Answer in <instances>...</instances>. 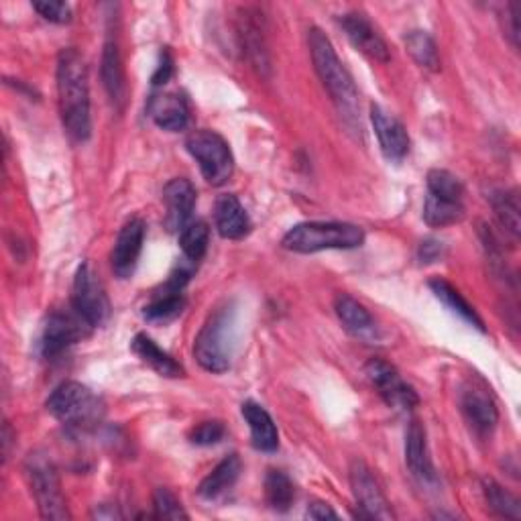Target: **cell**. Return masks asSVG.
Segmentation results:
<instances>
[{
	"mask_svg": "<svg viewBox=\"0 0 521 521\" xmlns=\"http://www.w3.org/2000/svg\"><path fill=\"white\" fill-rule=\"evenodd\" d=\"M57 96L66 133L78 143L88 141L92 133L88 68L74 47L62 49L57 57Z\"/></svg>",
	"mask_w": 521,
	"mask_h": 521,
	"instance_id": "obj_2",
	"label": "cell"
},
{
	"mask_svg": "<svg viewBox=\"0 0 521 521\" xmlns=\"http://www.w3.org/2000/svg\"><path fill=\"white\" fill-rule=\"evenodd\" d=\"M235 324V310L226 304L210 314L202 326L194 342V355L204 371L224 373L230 369L235 351Z\"/></svg>",
	"mask_w": 521,
	"mask_h": 521,
	"instance_id": "obj_5",
	"label": "cell"
},
{
	"mask_svg": "<svg viewBox=\"0 0 521 521\" xmlns=\"http://www.w3.org/2000/svg\"><path fill=\"white\" fill-rule=\"evenodd\" d=\"M173 70H176V68H173V57H171V53H169L167 49H163L161 55H159L157 70H155V74H153V78H151V84H153L155 88L167 84V82L171 80V76H173Z\"/></svg>",
	"mask_w": 521,
	"mask_h": 521,
	"instance_id": "obj_37",
	"label": "cell"
},
{
	"mask_svg": "<svg viewBox=\"0 0 521 521\" xmlns=\"http://www.w3.org/2000/svg\"><path fill=\"white\" fill-rule=\"evenodd\" d=\"M196 188L186 178L171 180L163 188V204H165V226L171 233H182L186 224L192 220V212L196 208Z\"/></svg>",
	"mask_w": 521,
	"mask_h": 521,
	"instance_id": "obj_15",
	"label": "cell"
},
{
	"mask_svg": "<svg viewBox=\"0 0 521 521\" xmlns=\"http://www.w3.org/2000/svg\"><path fill=\"white\" fill-rule=\"evenodd\" d=\"M265 497L273 511H287L296 499V489L292 479L283 471H269L265 477Z\"/></svg>",
	"mask_w": 521,
	"mask_h": 521,
	"instance_id": "obj_28",
	"label": "cell"
},
{
	"mask_svg": "<svg viewBox=\"0 0 521 521\" xmlns=\"http://www.w3.org/2000/svg\"><path fill=\"white\" fill-rule=\"evenodd\" d=\"M465 218V204L456 200H446L428 194L424 202V220L432 228H444L452 226Z\"/></svg>",
	"mask_w": 521,
	"mask_h": 521,
	"instance_id": "obj_27",
	"label": "cell"
},
{
	"mask_svg": "<svg viewBox=\"0 0 521 521\" xmlns=\"http://www.w3.org/2000/svg\"><path fill=\"white\" fill-rule=\"evenodd\" d=\"M430 289H432V294H434L452 314H456L460 320H465L467 324H471L473 328H477V330H481V332L487 330L483 318L477 314V310H475L465 298L460 296V292H458V289H456L454 285H450V283L444 281V279H432V281H430Z\"/></svg>",
	"mask_w": 521,
	"mask_h": 521,
	"instance_id": "obj_26",
	"label": "cell"
},
{
	"mask_svg": "<svg viewBox=\"0 0 521 521\" xmlns=\"http://www.w3.org/2000/svg\"><path fill=\"white\" fill-rule=\"evenodd\" d=\"M308 45H310L314 70H316L318 78L322 80L326 92L330 94V98L340 114V119L353 133L363 137L359 90L355 86L351 72L344 68L340 57L336 55L332 41L318 27H312L308 31Z\"/></svg>",
	"mask_w": 521,
	"mask_h": 521,
	"instance_id": "obj_1",
	"label": "cell"
},
{
	"mask_svg": "<svg viewBox=\"0 0 521 521\" xmlns=\"http://www.w3.org/2000/svg\"><path fill=\"white\" fill-rule=\"evenodd\" d=\"M340 25L349 37V41L355 45L357 51H361L371 62L387 64L391 60L389 47L385 39L379 35L375 25L367 19L363 13H349L340 19Z\"/></svg>",
	"mask_w": 521,
	"mask_h": 521,
	"instance_id": "obj_14",
	"label": "cell"
},
{
	"mask_svg": "<svg viewBox=\"0 0 521 521\" xmlns=\"http://www.w3.org/2000/svg\"><path fill=\"white\" fill-rule=\"evenodd\" d=\"M47 412L74 432H90L104 418L102 399L78 381H66L47 399Z\"/></svg>",
	"mask_w": 521,
	"mask_h": 521,
	"instance_id": "obj_4",
	"label": "cell"
},
{
	"mask_svg": "<svg viewBox=\"0 0 521 521\" xmlns=\"http://www.w3.org/2000/svg\"><path fill=\"white\" fill-rule=\"evenodd\" d=\"M306 515L310 519H326V517H338V513L328 505V503H322V501H314L310 503Z\"/></svg>",
	"mask_w": 521,
	"mask_h": 521,
	"instance_id": "obj_40",
	"label": "cell"
},
{
	"mask_svg": "<svg viewBox=\"0 0 521 521\" xmlns=\"http://www.w3.org/2000/svg\"><path fill=\"white\" fill-rule=\"evenodd\" d=\"M367 377L371 379L373 387L379 391L383 401L393 410L410 412L420 403L416 389L401 379V375L395 371L393 365H389L381 359L369 361Z\"/></svg>",
	"mask_w": 521,
	"mask_h": 521,
	"instance_id": "obj_10",
	"label": "cell"
},
{
	"mask_svg": "<svg viewBox=\"0 0 521 521\" xmlns=\"http://www.w3.org/2000/svg\"><path fill=\"white\" fill-rule=\"evenodd\" d=\"M405 465H408L410 473L418 481H422V483L436 481V471H434L430 450H428L426 428L418 420H412L408 426V432H405Z\"/></svg>",
	"mask_w": 521,
	"mask_h": 521,
	"instance_id": "obj_18",
	"label": "cell"
},
{
	"mask_svg": "<svg viewBox=\"0 0 521 521\" xmlns=\"http://www.w3.org/2000/svg\"><path fill=\"white\" fill-rule=\"evenodd\" d=\"M210 241V228L204 220H190L180 233V245L184 251V259L198 265V261L206 255Z\"/></svg>",
	"mask_w": 521,
	"mask_h": 521,
	"instance_id": "obj_30",
	"label": "cell"
},
{
	"mask_svg": "<svg viewBox=\"0 0 521 521\" xmlns=\"http://www.w3.org/2000/svg\"><path fill=\"white\" fill-rule=\"evenodd\" d=\"M371 123L383 155L393 163L403 161L405 155L410 153V135L401 121H397L393 114L383 110L379 104H371Z\"/></svg>",
	"mask_w": 521,
	"mask_h": 521,
	"instance_id": "obj_16",
	"label": "cell"
},
{
	"mask_svg": "<svg viewBox=\"0 0 521 521\" xmlns=\"http://www.w3.org/2000/svg\"><path fill=\"white\" fill-rule=\"evenodd\" d=\"M72 306L92 328L102 326L110 316L106 289L90 263H82L76 271Z\"/></svg>",
	"mask_w": 521,
	"mask_h": 521,
	"instance_id": "obj_8",
	"label": "cell"
},
{
	"mask_svg": "<svg viewBox=\"0 0 521 521\" xmlns=\"http://www.w3.org/2000/svg\"><path fill=\"white\" fill-rule=\"evenodd\" d=\"M243 471L241 458L237 454H230L226 458H222L218 465L214 467V471L200 483L198 487V495L206 501H214L220 495H224L230 487H233L239 479Z\"/></svg>",
	"mask_w": 521,
	"mask_h": 521,
	"instance_id": "obj_24",
	"label": "cell"
},
{
	"mask_svg": "<svg viewBox=\"0 0 521 521\" xmlns=\"http://www.w3.org/2000/svg\"><path fill=\"white\" fill-rule=\"evenodd\" d=\"M460 410L477 436H489L499 422L497 403L489 387L481 381H471L460 391Z\"/></svg>",
	"mask_w": 521,
	"mask_h": 521,
	"instance_id": "obj_11",
	"label": "cell"
},
{
	"mask_svg": "<svg viewBox=\"0 0 521 521\" xmlns=\"http://www.w3.org/2000/svg\"><path fill=\"white\" fill-rule=\"evenodd\" d=\"M483 493H485V501H487L489 509L495 515L509 517V519H519L521 517L519 501L507 489H503L499 483H495L493 479H485L483 481Z\"/></svg>",
	"mask_w": 521,
	"mask_h": 521,
	"instance_id": "obj_31",
	"label": "cell"
},
{
	"mask_svg": "<svg viewBox=\"0 0 521 521\" xmlns=\"http://www.w3.org/2000/svg\"><path fill=\"white\" fill-rule=\"evenodd\" d=\"M214 222L218 235L228 241L245 239L251 233V218L237 196L224 194L216 200L214 206Z\"/></svg>",
	"mask_w": 521,
	"mask_h": 521,
	"instance_id": "obj_20",
	"label": "cell"
},
{
	"mask_svg": "<svg viewBox=\"0 0 521 521\" xmlns=\"http://www.w3.org/2000/svg\"><path fill=\"white\" fill-rule=\"evenodd\" d=\"M186 147L190 155L198 161L200 171L204 180L210 186H224L230 178H233L235 171V157L230 151L228 143L214 131H194Z\"/></svg>",
	"mask_w": 521,
	"mask_h": 521,
	"instance_id": "obj_7",
	"label": "cell"
},
{
	"mask_svg": "<svg viewBox=\"0 0 521 521\" xmlns=\"http://www.w3.org/2000/svg\"><path fill=\"white\" fill-rule=\"evenodd\" d=\"M145 235H147V226L141 218H131L117 237V243H114L112 249V271L117 273V277L121 279H129L141 259V251H143V243H145Z\"/></svg>",
	"mask_w": 521,
	"mask_h": 521,
	"instance_id": "obj_13",
	"label": "cell"
},
{
	"mask_svg": "<svg viewBox=\"0 0 521 521\" xmlns=\"http://www.w3.org/2000/svg\"><path fill=\"white\" fill-rule=\"evenodd\" d=\"M405 47H408L410 55L416 60L418 66L430 72L440 70V55L436 41L426 31H410L405 35Z\"/></svg>",
	"mask_w": 521,
	"mask_h": 521,
	"instance_id": "obj_29",
	"label": "cell"
},
{
	"mask_svg": "<svg viewBox=\"0 0 521 521\" xmlns=\"http://www.w3.org/2000/svg\"><path fill=\"white\" fill-rule=\"evenodd\" d=\"M226 436V428L222 422L218 420H208L198 424L192 432H190V442L196 446H214L218 444L222 438Z\"/></svg>",
	"mask_w": 521,
	"mask_h": 521,
	"instance_id": "obj_35",
	"label": "cell"
},
{
	"mask_svg": "<svg viewBox=\"0 0 521 521\" xmlns=\"http://www.w3.org/2000/svg\"><path fill=\"white\" fill-rule=\"evenodd\" d=\"M505 19L509 21V27L505 29V33L511 39L513 47H517V43H519V25H517V5L515 3H511L507 7V17Z\"/></svg>",
	"mask_w": 521,
	"mask_h": 521,
	"instance_id": "obj_39",
	"label": "cell"
},
{
	"mask_svg": "<svg viewBox=\"0 0 521 521\" xmlns=\"http://www.w3.org/2000/svg\"><path fill=\"white\" fill-rule=\"evenodd\" d=\"M263 17L259 11H245L243 19H241V39H243V47L249 55V60L253 62V66L263 72L269 70V53H267V45H265V35H263Z\"/></svg>",
	"mask_w": 521,
	"mask_h": 521,
	"instance_id": "obj_25",
	"label": "cell"
},
{
	"mask_svg": "<svg viewBox=\"0 0 521 521\" xmlns=\"http://www.w3.org/2000/svg\"><path fill=\"white\" fill-rule=\"evenodd\" d=\"M334 310L338 320L344 324V328L349 330L355 338L363 342H375L379 340V326L371 312L357 302L349 294H338L334 300Z\"/></svg>",
	"mask_w": 521,
	"mask_h": 521,
	"instance_id": "obj_17",
	"label": "cell"
},
{
	"mask_svg": "<svg viewBox=\"0 0 521 521\" xmlns=\"http://www.w3.org/2000/svg\"><path fill=\"white\" fill-rule=\"evenodd\" d=\"M365 243L363 228L349 222H302L287 230L281 245L292 253L349 251Z\"/></svg>",
	"mask_w": 521,
	"mask_h": 521,
	"instance_id": "obj_3",
	"label": "cell"
},
{
	"mask_svg": "<svg viewBox=\"0 0 521 521\" xmlns=\"http://www.w3.org/2000/svg\"><path fill=\"white\" fill-rule=\"evenodd\" d=\"M351 487H353L357 507H359L355 517H367V519H393L395 517L377 479L373 477L371 469L361 460H355L351 465Z\"/></svg>",
	"mask_w": 521,
	"mask_h": 521,
	"instance_id": "obj_12",
	"label": "cell"
},
{
	"mask_svg": "<svg viewBox=\"0 0 521 521\" xmlns=\"http://www.w3.org/2000/svg\"><path fill=\"white\" fill-rule=\"evenodd\" d=\"M33 9L49 23L55 25H66L72 21V7L68 3H33Z\"/></svg>",
	"mask_w": 521,
	"mask_h": 521,
	"instance_id": "obj_36",
	"label": "cell"
},
{
	"mask_svg": "<svg viewBox=\"0 0 521 521\" xmlns=\"http://www.w3.org/2000/svg\"><path fill=\"white\" fill-rule=\"evenodd\" d=\"M149 117L153 123L169 133H180L188 127L190 108L184 96L180 94H155L149 100Z\"/></svg>",
	"mask_w": 521,
	"mask_h": 521,
	"instance_id": "obj_19",
	"label": "cell"
},
{
	"mask_svg": "<svg viewBox=\"0 0 521 521\" xmlns=\"http://www.w3.org/2000/svg\"><path fill=\"white\" fill-rule=\"evenodd\" d=\"M25 475L35 495L43 519H68L70 511L62 493V483L51 458L43 452H31L25 460Z\"/></svg>",
	"mask_w": 521,
	"mask_h": 521,
	"instance_id": "obj_6",
	"label": "cell"
},
{
	"mask_svg": "<svg viewBox=\"0 0 521 521\" xmlns=\"http://www.w3.org/2000/svg\"><path fill=\"white\" fill-rule=\"evenodd\" d=\"M131 346H133V353L145 365H149L153 371H157L161 377H167V379L184 377V367L176 359H173L169 353L159 349L155 340H151L147 334H137L133 338Z\"/></svg>",
	"mask_w": 521,
	"mask_h": 521,
	"instance_id": "obj_23",
	"label": "cell"
},
{
	"mask_svg": "<svg viewBox=\"0 0 521 521\" xmlns=\"http://www.w3.org/2000/svg\"><path fill=\"white\" fill-rule=\"evenodd\" d=\"M428 194L462 202V198H465V186H462L454 173L446 169H432L428 173Z\"/></svg>",
	"mask_w": 521,
	"mask_h": 521,
	"instance_id": "obj_33",
	"label": "cell"
},
{
	"mask_svg": "<svg viewBox=\"0 0 521 521\" xmlns=\"http://www.w3.org/2000/svg\"><path fill=\"white\" fill-rule=\"evenodd\" d=\"M92 326L72 308V312L57 310L47 318L41 336V353L45 359H55L66 353L70 346L90 336Z\"/></svg>",
	"mask_w": 521,
	"mask_h": 521,
	"instance_id": "obj_9",
	"label": "cell"
},
{
	"mask_svg": "<svg viewBox=\"0 0 521 521\" xmlns=\"http://www.w3.org/2000/svg\"><path fill=\"white\" fill-rule=\"evenodd\" d=\"M102 82L104 88L114 104L123 106L125 94H127V82H125V70H123V60L117 39L108 37L104 43L102 51Z\"/></svg>",
	"mask_w": 521,
	"mask_h": 521,
	"instance_id": "obj_21",
	"label": "cell"
},
{
	"mask_svg": "<svg viewBox=\"0 0 521 521\" xmlns=\"http://www.w3.org/2000/svg\"><path fill=\"white\" fill-rule=\"evenodd\" d=\"M442 255H444V245L438 243V241H432V239L424 241V243L420 245V251H418V257H420L422 263L440 261Z\"/></svg>",
	"mask_w": 521,
	"mask_h": 521,
	"instance_id": "obj_38",
	"label": "cell"
},
{
	"mask_svg": "<svg viewBox=\"0 0 521 521\" xmlns=\"http://www.w3.org/2000/svg\"><path fill=\"white\" fill-rule=\"evenodd\" d=\"M241 412L251 428L253 446L261 452H275L279 446V434L269 412L255 401H245Z\"/></svg>",
	"mask_w": 521,
	"mask_h": 521,
	"instance_id": "obj_22",
	"label": "cell"
},
{
	"mask_svg": "<svg viewBox=\"0 0 521 521\" xmlns=\"http://www.w3.org/2000/svg\"><path fill=\"white\" fill-rule=\"evenodd\" d=\"M11 444H13V430H11L9 422H5V428H3V450H5V458H9V454H11Z\"/></svg>",
	"mask_w": 521,
	"mask_h": 521,
	"instance_id": "obj_41",
	"label": "cell"
},
{
	"mask_svg": "<svg viewBox=\"0 0 521 521\" xmlns=\"http://www.w3.org/2000/svg\"><path fill=\"white\" fill-rule=\"evenodd\" d=\"M153 515L157 519H188L180 499L163 487L153 493Z\"/></svg>",
	"mask_w": 521,
	"mask_h": 521,
	"instance_id": "obj_34",
	"label": "cell"
},
{
	"mask_svg": "<svg viewBox=\"0 0 521 521\" xmlns=\"http://www.w3.org/2000/svg\"><path fill=\"white\" fill-rule=\"evenodd\" d=\"M491 204L499 224L507 230L511 237H519V200L515 192H493Z\"/></svg>",
	"mask_w": 521,
	"mask_h": 521,
	"instance_id": "obj_32",
	"label": "cell"
}]
</instances>
